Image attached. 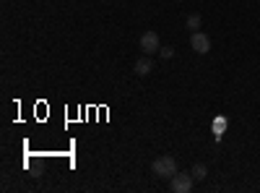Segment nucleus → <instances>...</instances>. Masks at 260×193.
I'll return each mask as SVG.
<instances>
[{
    "label": "nucleus",
    "instance_id": "7ed1b4c3",
    "mask_svg": "<svg viewBox=\"0 0 260 193\" xmlns=\"http://www.w3.org/2000/svg\"><path fill=\"white\" fill-rule=\"evenodd\" d=\"M190 47H192V52H198V55L211 52V37H208L206 32H192V37H190Z\"/></svg>",
    "mask_w": 260,
    "mask_h": 193
},
{
    "label": "nucleus",
    "instance_id": "f257e3e1",
    "mask_svg": "<svg viewBox=\"0 0 260 193\" xmlns=\"http://www.w3.org/2000/svg\"><path fill=\"white\" fill-rule=\"evenodd\" d=\"M151 173H154L156 178H161V180H172V178L180 173V164H177L175 157L164 154V157L154 159V164H151Z\"/></svg>",
    "mask_w": 260,
    "mask_h": 193
},
{
    "label": "nucleus",
    "instance_id": "423d86ee",
    "mask_svg": "<svg viewBox=\"0 0 260 193\" xmlns=\"http://www.w3.org/2000/svg\"><path fill=\"white\" fill-rule=\"evenodd\" d=\"M185 26H187V29H192V32H201L203 18H201L198 13H190V16H187V21H185Z\"/></svg>",
    "mask_w": 260,
    "mask_h": 193
},
{
    "label": "nucleus",
    "instance_id": "1a4fd4ad",
    "mask_svg": "<svg viewBox=\"0 0 260 193\" xmlns=\"http://www.w3.org/2000/svg\"><path fill=\"white\" fill-rule=\"evenodd\" d=\"M161 58H175V47H161Z\"/></svg>",
    "mask_w": 260,
    "mask_h": 193
},
{
    "label": "nucleus",
    "instance_id": "f03ea898",
    "mask_svg": "<svg viewBox=\"0 0 260 193\" xmlns=\"http://www.w3.org/2000/svg\"><path fill=\"white\" fill-rule=\"evenodd\" d=\"M159 50H161L159 34H156L154 29L143 32V34H141V52H143V55H154V52H159Z\"/></svg>",
    "mask_w": 260,
    "mask_h": 193
},
{
    "label": "nucleus",
    "instance_id": "20e7f679",
    "mask_svg": "<svg viewBox=\"0 0 260 193\" xmlns=\"http://www.w3.org/2000/svg\"><path fill=\"white\" fill-rule=\"evenodd\" d=\"M192 183H195V180H192L190 173H177L175 178L169 180V188L175 190V193H190V190H192Z\"/></svg>",
    "mask_w": 260,
    "mask_h": 193
},
{
    "label": "nucleus",
    "instance_id": "39448f33",
    "mask_svg": "<svg viewBox=\"0 0 260 193\" xmlns=\"http://www.w3.org/2000/svg\"><path fill=\"white\" fill-rule=\"evenodd\" d=\"M138 76H148L151 71H154V60H151L148 55L146 58H138V63H136V68H133Z\"/></svg>",
    "mask_w": 260,
    "mask_h": 193
},
{
    "label": "nucleus",
    "instance_id": "0eeeda50",
    "mask_svg": "<svg viewBox=\"0 0 260 193\" xmlns=\"http://www.w3.org/2000/svg\"><path fill=\"white\" fill-rule=\"evenodd\" d=\"M190 175H192V180H206V175H208V167L206 164H192V170H190Z\"/></svg>",
    "mask_w": 260,
    "mask_h": 193
},
{
    "label": "nucleus",
    "instance_id": "6e6552de",
    "mask_svg": "<svg viewBox=\"0 0 260 193\" xmlns=\"http://www.w3.org/2000/svg\"><path fill=\"white\" fill-rule=\"evenodd\" d=\"M213 128H216V139H219L221 131L226 128V118H216V120H213Z\"/></svg>",
    "mask_w": 260,
    "mask_h": 193
}]
</instances>
